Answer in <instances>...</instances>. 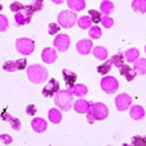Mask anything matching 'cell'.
<instances>
[{"label": "cell", "instance_id": "1", "mask_svg": "<svg viewBox=\"0 0 146 146\" xmlns=\"http://www.w3.org/2000/svg\"><path fill=\"white\" fill-rule=\"evenodd\" d=\"M88 116V122L89 123H94L95 121H102L107 117L108 115V110L101 102H96L93 105H89L88 111L85 112Z\"/></svg>", "mask_w": 146, "mask_h": 146}, {"label": "cell", "instance_id": "2", "mask_svg": "<svg viewBox=\"0 0 146 146\" xmlns=\"http://www.w3.org/2000/svg\"><path fill=\"white\" fill-rule=\"evenodd\" d=\"M27 76L34 84H40L48 78V70L42 65H32L27 68Z\"/></svg>", "mask_w": 146, "mask_h": 146}, {"label": "cell", "instance_id": "3", "mask_svg": "<svg viewBox=\"0 0 146 146\" xmlns=\"http://www.w3.org/2000/svg\"><path fill=\"white\" fill-rule=\"evenodd\" d=\"M73 102V98H72V93L70 90H61L56 93L55 96V104L63 111H68L72 106Z\"/></svg>", "mask_w": 146, "mask_h": 146}, {"label": "cell", "instance_id": "4", "mask_svg": "<svg viewBox=\"0 0 146 146\" xmlns=\"http://www.w3.org/2000/svg\"><path fill=\"white\" fill-rule=\"evenodd\" d=\"M57 21H58V25L63 28H71V27L74 26L76 21H77V15L76 12L73 11H62L58 13V17H57Z\"/></svg>", "mask_w": 146, "mask_h": 146}, {"label": "cell", "instance_id": "5", "mask_svg": "<svg viewBox=\"0 0 146 146\" xmlns=\"http://www.w3.org/2000/svg\"><path fill=\"white\" fill-rule=\"evenodd\" d=\"M16 49L22 55H31L34 50V42L28 38H20L16 40Z\"/></svg>", "mask_w": 146, "mask_h": 146}, {"label": "cell", "instance_id": "6", "mask_svg": "<svg viewBox=\"0 0 146 146\" xmlns=\"http://www.w3.org/2000/svg\"><path fill=\"white\" fill-rule=\"evenodd\" d=\"M101 88L105 93L113 94L118 89V82L115 77H105L101 80Z\"/></svg>", "mask_w": 146, "mask_h": 146}, {"label": "cell", "instance_id": "7", "mask_svg": "<svg viewBox=\"0 0 146 146\" xmlns=\"http://www.w3.org/2000/svg\"><path fill=\"white\" fill-rule=\"evenodd\" d=\"M54 46L60 51H66L70 46V36L67 34H58L54 40Z\"/></svg>", "mask_w": 146, "mask_h": 146}, {"label": "cell", "instance_id": "8", "mask_svg": "<svg viewBox=\"0 0 146 146\" xmlns=\"http://www.w3.org/2000/svg\"><path fill=\"white\" fill-rule=\"evenodd\" d=\"M130 105H131V98L128 94H119L116 98V107L119 111H125Z\"/></svg>", "mask_w": 146, "mask_h": 146}, {"label": "cell", "instance_id": "9", "mask_svg": "<svg viewBox=\"0 0 146 146\" xmlns=\"http://www.w3.org/2000/svg\"><path fill=\"white\" fill-rule=\"evenodd\" d=\"M58 88H60L58 82L56 79H50L49 83L45 85V88L43 89V95L44 96H46V98L52 96L54 94H56L58 91Z\"/></svg>", "mask_w": 146, "mask_h": 146}, {"label": "cell", "instance_id": "10", "mask_svg": "<svg viewBox=\"0 0 146 146\" xmlns=\"http://www.w3.org/2000/svg\"><path fill=\"white\" fill-rule=\"evenodd\" d=\"M93 49V42L89 39H83L77 43V51L80 55H88Z\"/></svg>", "mask_w": 146, "mask_h": 146}, {"label": "cell", "instance_id": "11", "mask_svg": "<svg viewBox=\"0 0 146 146\" xmlns=\"http://www.w3.org/2000/svg\"><path fill=\"white\" fill-rule=\"evenodd\" d=\"M57 58L56 51L51 48H45L42 51V60L46 63H54Z\"/></svg>", "mask_w": 146, "mask_h": 146}, {"label": "cell", "instance_id": "12", "mask_svg": "<svg viewBox=\"0 0 146 146\" xmlns=\"http://www.w3.org/2000/svg\"><path fill=\"white\" fill-rule=\"evenodd\" d=\"M32 128H33V130L36 131V133H43V131L46 130L48 124L43 118H34L32 121Z\"/></svg>", "mask_w": 146, "mask_h": 146}, {"label": "cell", "instance_id": "13", "mask_svg": "<svg viewBox=\"0 0 146 146\" xmlns=\"http://www.w3.org/2000/svg\"><path fill=\"white\" fill-rule=\"evenodd\" d=\"M119 73H121L122 76H124V77H125V79H127L128 82L133 80V79L135 78V74H136L135 70L130 68L129 66H127V65H122V66H119Z\"/></svg>", "mask_w": 146, "mask_h": 146}, {"label": "cell", "instance_id": "14", "mask_svg": "<svg viewBox=\"0 0 146 146\" xmlns=\"http://www.w3.org/2000/svg\"><path fill=\"white\" fill-rule=\"evenodd\" d=\"M62 74H63V78H65V82L68 88H72L74 85L76 80H77V74L74 72H72L70 70H63L62 71Z\"/></svg>", "mask_w": 146, "mask_h": 146}, {"label": "cell", "instance_id": "15", "mask_svg": "<svg viewBox=\"0 0 146 146\" xmlns=\"http://www.w3.org/2000/svg\"><path fill=\"white\" fill-rule=\"evenodd\" d=\"M130 117L135 121H139V119H143L145 117V110L144 107L139 106V105H135V106L131 107L130 110Z\"/></svg>", "mask_w": 146, "mask_h": 146}, {"label": "cell", "instance_id": "16", "mask_svg": "<svg viewBox=\"0 0 146 146\" xmlns=\"http://www.w3.org/2000/svg\"><path fill=\"white\" fill-rule=\"evenodd\" d=\"M1 118H3L4 121H7L9 123H10L11 127H12L15 130H20V128H21V122L18 121L17 118L10 116V115H9V113H6V112H3Z\"/></svg>", "mask_w": 146, "mask_h": 146}, {"label": "cell", "instance_id": "17", "mask_svg": "<svg viewBox=\"0 0 146 146\" xmlns=\"http://www.w3.org/2000/svg\"><path fill=\"white\" fill-rule=\"evenodd\" d=\"M67 5L71 10L82 11L85 7V0H67Z\"/></svg>", "mask_w": 146, "mask_h": 146}, {"label": "cell", "instance_id": "18", "mask_svg": "<svg viewBox=\"0 0 146 146\" xmlns=\"http://www.w3.org/2000/svg\"><path fill=\"white\" fill-rule=\"evenodd\" d=\"M70 91L74 95H77V96H84V95H86V93H88V88L83 84H76V85H73L72 88H70Z\"/></svg>", "mask_w": 146, "mask_h": 146}, {"label": "cell", "instance_id": "19", "mask_svg": "<svg viewBox=\"0 0 146 146\" xmlns=\"http://www.w3.org/2000/svg\"><path fill=\"white\" fill-rule=\"evenodd\" d=\"M29 21H31V17L27 16L26 13H23L22 11L16 12V15H15V22H16L18 26L27 25V23H29Z\"/></svg>", "mask_w": 146, "mask_h": 146}, {"label": "cell", "instance_id": "20", "mask_svg": "<svg viewBox=\"0 0 146 146\" xmlns=\"http://www.w3.org/2000/svg\"><path fill=\"white\" fill-rule=\"evenodd\" d=\"M88 108H89V102L85 101V100H83V99H80V100H78V101L74 102V110H76V112H78V113H85L86 111H88Z\"/></svg>", "mask_w": 146, "mask_h": 146}, {"label": "cell", "instance_id": "21", "mask_svg": "<svg viewBox=\"0 0 146 146\" xmlns=\"http://www.w3.org/2000/svg\"><path fill=\"white\" fill-rule=\"evenodd\" d=\"M48 117H49V121L55 123V124H57V123L61 122V118H62V115L60 111H57L56 108H51L48 113Z\"/></svg>", "mask_w": 146, "mask_h": 146}, {"label": "cell", "instance_id": "22", "mask_svg": "<svg viewBox=\"0 0 146 146\" xmlns=\"http://www.w3.org/2000/svg\"><path fill=\"white\" fill-rule=\"evenodd\" d=\"M135 65H134V68H135V72H138L139 74L144 76L146 73V60L144 57L139 58L138 61H134Z\"/></svg>", "mask_w": 146, "mask_h": 146}, {"label": "cell", "instance_id": "23", "mask_svg": "<svg viewBox=\"0 0 146 146\" xmlns=\"http://www.w3.org/2000/svg\"><path fill=\"white\" fill-rule=\"evenodd\" d=\"M93 54L98 60H101V61L106 60V57H107V50L104 46H95L93 50Z\"/></svg>", "mask_w": 146, "mask_h": 146}, {"label": "cell", "instance_id": "24", "mask_svg": "<svg viewBox=\"0 0 146 146\" xmlns=\"http://www.w3.org/2000/svg\"><path fill=\"white\" fill-rule=\"evenodd\" d=\"M128 62H134L136 58H139V50L138 49H129L127 50L125 54H123Z\"/></svg>", "mask_w": 146, "mask_h": 146}, {"label": "cell", "instance_id": "25", "mask_svg": "<svg viewBox=\"0 0 146 146\" xmlns=\"http://www.w3.org/2000/svg\"><path fill=\"white\" fill-rule=\"evenodd\" d=\"M131 7H133L135 11L145 13L146 12V0H134V1L131 3Z\"/></svg>", "mask_w": 146, "mask_h": 146}, {"label": "cell", "instance_id": "26", "mask_svg": "<svg viewBox=\"0 0 146 146\" xmlns=\"http://www.w3.org/2000/svg\"><path fill=\"white\" fill-rule=\"evenodd\" d=\"M100 9H101V12L105 13V15H108V13H111L113 11V9H115V5L110 1V0H104V1L101 3V6H100Z\"/></svg>", "mask_w": 146, "mask_h": 146}, {"label": "cell", "instance_id": "27", "mask_svg": "<svg viewBox=\"0 0 146 146\" xmlns=\"http://www.w3.org/2000/svg\"><path fill=\"white\" fill-rule=\"evenodd\" d=\"M123 61H124V55H123L122 52L116 54L115 56H112V58H111V63H113V65L117 66V67L122 66L123 65Z\"/></svg>", "mask_w": 146, "mask_h": 146}, {"label": "cell", "instance_id": "28", "mask_svg": "<svg viewBox=\"0 0 146 146\" xmlns=\"http://www.w3.org/2000/svg\"><path fill=\"white\" fill-rule=\"evenodd\" d=\"M90 25H91V20L88 16H82L78 20V26L80 27V28H83V29L89 28Z\"/></svg>", "mask_w": 146, "mask_h": 146}, {"label": "cell", "instance_id": "29", "mask_svg": "<svg viewBox=\"0 0 146 146\" xmlns=\"http://www.w3.org/2000/svg\"><path fill=\"white\" fill-rule=\"evenodd\" d=\"M111 61H107V62H105L104 65H100L98 67V72L100 73V74H106V73H108L110 71H111Z\"/></svg>", "mask_w": 146, "mask_h": 146}, {"label": "cell", "instance_id": "30", "mask_svg": "<svg viewBox=\"0 0 146 146\" xmlns=\"http://www.w3.org/2000/svg\"><path fill=\"white\" fill-rule=\"evenodd\" d=\"M101 34H102V32L98 26H94V27H91V28L89 29V35L93 39H99L100 36H101Z\"/></svg>", "mask_w": 146, "mask_h": 146}, {"label": "cell", "instance_id": "31", "mask_svg": "<svg viewBox=\"0 0 146 146\" xmlns=\"http://www.w3.org/2000/svg\"><path fill=\"white\" fill-rule=\"evenodd\" d=\"M89 13H90V16H91L90 20L93 21V22H95V23H99V22L101 21L102 16H101V12H100V11H96V10H90V11H89Z\"/></svg>", "mask_w": 146, "mask_h": 146}, {"label": "cell", "instance_id": "32", "mask_svg": "<svg viewBox=\"0 0 146 146\" xmlns=\"http://www.w3.org/2000/svg\"><path fill=\"white\" fill-rule=\"evenodd\" d=\"M3 68L7 72H13L17 70V66H16V61H6L5 63L3 65Z\"/></svg>", "mask_w": 146, "mask_h": 146}, {"label": "cell", "instance_id": "33", "mask_svg": "<svg viewBox=\"0 0 146 146\" xmlns=\"http://www.w3.org/2000/svg\"><path fill=\"white\" fill-rule=\"evenodd\" d=\"M7 27H9V21H7L6 16L0 15V32L6 31V29H7Z\"/></svg>", "mask_w": 146, "mask_h": 146}, {"label": "cell", "instance_id": "34", "mask_svg": "<svg viewBox=\"0 0 146 146\" xmlns=\"http://www.w3.org/2000/svg\"><path fill=\"white\" fill-rule=\"evenodd\" d=\"M58 31H60V27H58V25H56V23H50L48 27V33L51 34V35L56 34Z\"/></svg>", "mask_w": 146, "mask_h": 146}, {"label": "cell", "instance_id": "35", "mask_svg": "<svg viewBox=\"0 0 146 146\" xmlns=\"http://www.w3.org/2000/svg\"><path fill=\"white\" fill-rule=\"evenodd\" d=\"M101 21H102V26L104 27H106V28H110V27H112L113 26V20L111 17H108V16H105L101 18Z\"/></svg>", "mask_w": 146, "mask_h": 146}, {"label": "cell", "instance_id": "36", "mask_svg": "<svg viewBox=\"0 0 146 146\" xmlns=\"http://www.w3.org/2000/svg\"><path fill=\"white\" fill-rule=\"evenodd\" d=\"M22 9H23V5H22L21 3H18V1L12 3L11 5H10V10H11L12 12H18V11H21Z\"/></svg>", "mask_w": 146, "mask_h": 146}, {"label": "cell", "instance_id": "37", "mask_svg": "<svg viewBox=\"0 0 146 146\" xmlns=\"http://www.w3.org/2000/svg\"><path fill=\"white\" fill-rule=\"evenodd\" d=\"M16 66H17V70H25L26 66H27L26 58H20V60H17L16 61Z\"/></svg>", "mask_w": 146, "mask_h": 146}, {"label": "cell", "instance_id": "38", "mask_svg": "<svg viewBox=\"0 0 146 146\" xmlns=\"http://www.w3.org/2000/svg\"><path fill=\"white\" fill-rule=\"evenodd\" d=\"M0 140H1L4 144H11L12 143V138H11L10 135H7V134L0 135Z\"/></svg>", "mask_w": 146, "mask_h": 146}, {"label": "cell", "instance_id": "39", "mask_svg": "<svg viewBox=\"0 0 146 146\" xmlns=\"http://www.w3.org/2000/svg\"><path fill=\"white\" fill-rule=\"evenodd\" d=\"M27 113H28L29 116H34L35 113H36V108H35V105H28L27 106Z\"/></svg>", "mask_w": 146, "mask_h": 146}, {"label": "cell", "instance_id": "40", "mask_svg": "<svg viewBox=\"0 0 146 146\" xmlns=\"http://www.w3.org/2000/svg\"><path fill=\"white\" fill-rule=\"evenodd\" d=\"M32 6L34 7L35 11L42 10V7H43V0H34V4H33Z\"/></svg>", "mask_w": 146, "mask_h": 146}, {"label": "cell", "instance_id": "41", "mask_svg": "<svg viewBox=\"0 0 146 146\" xmlns=\"http://www.w3.org/2000/svg\"><path fill=\"white\" fill-rule=\"evenodd\" d=\"M52 1H54L55 4H61V3L63 1V0H52Z\"/></svg>", "mask_w": 146, "mask_h": 146}, {"label": "cell", "instance_id": "42", "mask_svg": "<svg viewBox=\"0 0 146 146\" xmlns=\"http://www.w3.org/2000/svg\"><path fill=\"white\" fill-rule=\"evenodd\" d=\"M0 10H3V5H1V4H0Z\"/></svg>", "mask_w": 146, "mask_h": 146}]
</instances>
